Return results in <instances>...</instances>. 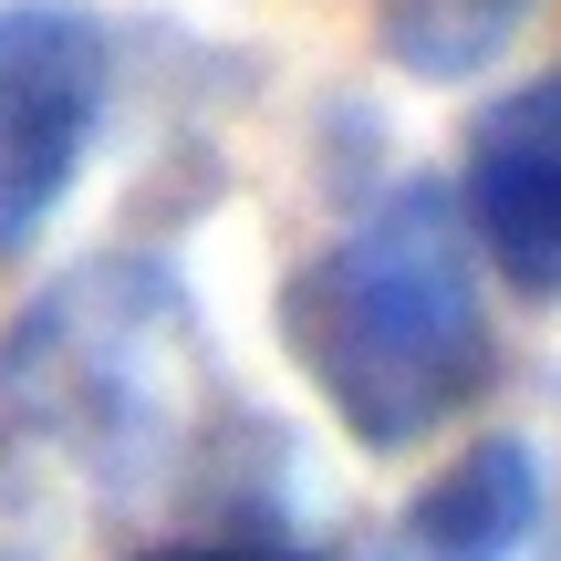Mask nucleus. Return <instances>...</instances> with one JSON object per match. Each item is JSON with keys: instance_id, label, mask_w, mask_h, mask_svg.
Here are the masks:
<instances>
[{"instance_id": "obj_3", "label": "nucleus", "mask_w": 561, "mask_h": 561, "mask_svg": "<svg viewBox=\"0 0 561 561\" xmlns=\"http://www.w3.org/2000/svg\"><path fill=\"white\" fill-rule=\"evenodd\" d=\"M104 94H115V42L94 11H73V0L0 11V271L73 198L104 136Z\"/></svg>"}, {"instance_id": "obj_2", "label": "nucleus", "mask_w": 561, "mask_h": 561, "mask_svg": "<svg viewBox=\"0 0 561 561\" xmlns=\"http://www.w3.org/2000/svg\"><path fill=\"white\" fill-rule=\"evenodd\" d=\"M187 301L157 261H94L0 333V416L73 468H146L178 437Z\"/></svg>"}, {"instance_id": "obj_7", "label": "nucleus", "mask_w": 561, "mask_h": 561, "mask_svg": "<svg viewBox=\"0 0 561 561\" xmlns=\"http://www.w3.org/2000/svg\"><path fill=\"white\" fill-rule=\"evenodd\" d=\"M136 561H312V551H280V541H167V551H136Z\"/></svg>"}, {"instance_id": "obj_4", "label": "nucleus", "mask_w": 561, "mask_h": 561, "mask_svg": "<svg viewBox=\"0 0 561 561\" xmlns=\"http://www.w3.org/2000/svg\"><path fill=\"white\" fill-rule=\"evenodd\" d=\"M447 198L468 219L479 271H500L520 301H561V62L479 104Z\"/></svg>"}, {"instance_id": "obj_1", "label": "nucleus", "mask_w": 561, "mask_h": 561, "mask_svg": "<svg viewBox=\"0 0 561 561\" xmlns=\"http://www.w3.org/2000/svg\"><path fill=\"white\" fill-rule=\"evenodd\" d=\"M280 354L375 458L447 437L500 375L479 250L447 187H385L280 280Z\"/></svg>"}, {"instance_id": "obj_5", "label": "nucleus", "mask_w": 561, "mask_h": 561, "mask_svg": "<svg viewBox=\"0 0 561 561\" xmlns=\"http://www.w3.org/2000/svg\"><path fill=\"white\" fill-rule=\"evenodd\" d=\"M541 500L551 479L530 458V437H479L396 510V530L364 561H520L530 530H541Z\"/></svg>"}, {"instance_id": "obj_6", "label": "nucleus", "mask_w": 561, "mask_h": 561, "mask_svg": "<svg viewBox=\"0 0 561 561\" xmlns=\"http://www.w3.org/2000/svg\"><path fill=\"white\" fill-rule=\"evenodd\" d=\"M541 0H375V53L405 83H479Z\"/></svg>"}]
</instances>
